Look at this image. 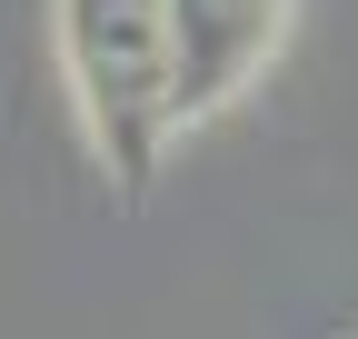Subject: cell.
Instances as JSON below:
<instances>
[{"label":"cell","mask_w":358,"mask_h":339,"mask_svg":"<svg viewBox=\"0 0 358 339\" xmlns=\"http://www.w3.org/2000/svg\"><path fill=\"white\" fill-rule=\"evenodd\" d=\"M60 60L110 180L140 190L179 140V70H169V0H60Z\"/></svg>","instance_id":"obj_1"},{"label":"cell","mask_w":358,"mask_h":339,"mask_svg":"<svg viewBox=\"0 0 358 339\" xmlns=\"http://www.w3.org/2000/svg\"><path fill=\"white\" fill-rule=\"evenodd\" d=\"M289 30V0H169V70H179V130L229 110L268 70Z\"/></svg>","instance_id":"obj_2"}]
</instances>
